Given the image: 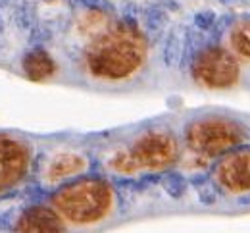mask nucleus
Returning <instances> with one entry per match:
<instances>
[{
	"instance_id": "9d476101",
	"label": "nucleus",
	"mask_w": 250,
	"mask_h": 233,
	"mask_svg": "<svg viewBox=\"0 0 250 233\" xmlns=\"http://www.w3.org/2000/svg\"><path fill=\"white\" fill-rule=\"evenodd\" d=\"M21 67L23 73L31 81H46L56 75L58 66L56 60L44 50V48H33L23 58H21Z\"/></svg>"
},
{
	"instance_id": "4468645a",
	"label": "nucleus",
	"mask_w": 250,
	"mask_h": 233,
	"mask_svg": "<svg viewBox=\"0 0 250 233\" xmlns=\"http://www.w3.org/2000/svg\"><path fill=\"white\" fill-rule=\"evenodd\" d=\"M108 168L112 169V171H116V173H122V175H131V173H135L139 168L135 164V160H133V156H131V152H129V147L127 148H118V150H114L112 154H110V158H108Z\"/></svg>"
},
{
	"instance_id": "f3484780",
	"label": "nucleus",
	"mask_w": 250,
	"mask_h": 233,
	"mask_svg": "<svg viewBox=\"0 0 250 233\" xmlns=\"http://www.w3.org/2000/svg\"><path fill=\"white\" fill-rule=\"evenodd\" d=\"M196 191H198V199L202 200L204 204H212L216 202V187L212 181H204V185H198L196 183Z\"/></svg>"
},
{
	"instance_id": "39448f33",
	"label": "nucleus",
	"mask_w": 250,
	"mask_h": 233,
	"mask_svg": "<svg viewBox=\"0 0 250 233\" xmlns=\"http://www.w3.org/2000/svg\"><path fill=\"white\" fill-rule=\"evenodd\" d=\"M129 152L139 169L169 171L181 158V143L169 129L154 127L137 135Z\"/></svg>"
},
{
	"instance_id": "0eeeda50",
	"label": "nucleus",
	"mask_w": 250,
	"mask_h": 233,
	"mask_svg": "<svg viewBox=\"0 0 250 233\" xmlns=\"http://www.w3.org/2000/svg\"><path fill=\"white\" fill-rule=\"evenodd\" d=\"M31 150L25 141L0 135V193L16 187L27 177Z\"/></svg>"
},
{
	"instance_id": "6e6552de",
	"label": "nucleus",
	"mask_w": 250,
	"mask_h": 233,
	"mask_svg": "<svg viewBox=\"0 0 250 233\" xmlns=\"http://www.w3.org/2000/svg\"><path fill=\"white\" fill-rule=\"evenodd\" d=\"M14 233H65V226L52 206L33 204L18 216Z\"/></svg>"
},
{
	"instance_id": "2eb2a0df",
	"label": "nucleus",
	"mask_w": 250,
	"mask_h": 233,
	"mask_svg": "<svg viewBox=\"0 0 250 233\" xmlns=\"http://www.w3.org/2000/svg\"><path fill=\"white\" fill-rule=\"evenodd\" d=\"M162 187L171 199H181L187 191V179L177 171H166L162 177Z\"/></svg>"
},
{
	"instance_id": "dca6fc26",
	"label": "nucleus",
	"mask_w": 250,
	"mask_h": 233,
	"mask_svg": "<svg viewBox=\"0 0 250 233\" xmlns=\"http://www.w3.org/2000/svg\"><path fill=\"white\" fill-rule=\"evenodd\" d=\"M216 21H218V16H216V12H212V10H204V12H198V14L194 16V20H192V25H194V29H196V31H202V33H206V31L214 29Z\"/></svg>"
},
{
	"instance_id": "ddd939ff",
	"label": "nucleus",
	"mask_w": 250,
	"mask_h": 233,
	"mask_svg": "<svg viewBox=\"0 0 250 233\" xmlns=\"http://www.w3.org/2000/svg\"><path fill=\"white\" fill-rule=\"evenodd\" d=\"M143 20H145V31L150 37H160L164 33V29L167 27V21H169V14L164 6H158L152 4L146 8V12L143 14Z\"/></svg>"
},
{
	"instance_id": "9b49d317",
	"label": "nucleus",
	"mask_w": 250,
	"mask_h": 233,
	"mask_svg": "<svg viewBox=\"0 0 250 233\" xmlns=\"http://www.w3.org/2000/svg\"><path fill=\"white\" fill-rule=\"evenodd\" d=\"M229 52L243 62H250V18L239 20L229 27Z\"/></svg>"
},
{
	"instance_id": "6ab92c4d",
	"label": "nucleus",
	"mask_w": 250,
	"mask_h": 233,
	"mask_svg": "<svg viewBox=\"0 0 250 233\" xmlns=\"http://www.w3.org/2000/svg\"><path fill=\"white\" fill-rule=\"evenodd\" d=\"M221 2H223V4H235L237 0H221Z\"/></svg>"
},
{
	"instance_id": "20e7f679",
	"label": "nucleus",
	"mask_w": 250,
	"mask_h": 233,
	"mask_svg": "<svg viewBox=\"0 0 250 233\" xmlns=\"http://www.w3.org/2000/svg\"><path fill=\"white\" fill-rule=\"evenodd\" d=\"M192 81L208 91L233 89L241 79L239 60L219 44H206L198 48L190 60Z\"/></svg>"
},
{
	"instance_id": "f03ea898",
	"label": "nucleus",
	"mask_w": 250,
	"mask_h": 233,
	"mask_svg": "<svg viewBox=\"0 0 250 233\" xmlns=\"http://www.w3.org/2000/svg\"><path fill=\"white\" fill-rule=\"evenodd\" d=\"M116 191L102 177H77L63 183L50 197V204L71 226H94L116 210Z\"/></svg>"
},
{
	"instance_id": "f8f14e48",
	"label": "nucleus",
	"mask_w": 250,
	"mask_h": 233,
	"mask_svg": "<svg viewBox=\"0 0 250 233\" xmlns=\"http://www.w3.org/2000/svg\"><path fill=\"white\" fill-rule=\"evenodd\" d=\"M188 44V35L179 31H171L164 41V48H162V60L166 67H173L183 56V50Z\"/></svg>"
},
{
	"instance_id": "7ed1b4c3",
	"label": "nucleus",
	"mask_w": 250,
	"mask_h": 233,
	"mask_svg": "<svg viewBox=\"0 0 250 233\" xmlns=\"http://www.w3.org/2000/svg\"><path fill=\"white\" fill-rule=\"evenodd\" d=\"M249 139L247 126L225 112H200L190 118L183 129V141L188 152L210 160L243 147Z\"/></svg>"
},
{
	"instance_id": "1a4fd4ad",
	"label": "nucleus",
	"mask_w": 250,
	"mask_h": 233,
	"mask_svg": "<svg viewBox=\"0 0 250 233\" xmlns=\"http://www.w3.org/2000/svg\"><path fill=\"white\" fill-rule=\"evenodd\" d=\"M87 164H89V160L81 152H62V154L50 158V162L46 164V169H44V177L50 183L63 181V179L75 177L81 171H85Z\"/></svg>"
},
{
	"instance_id": "a211bd4d",
	"label": "nucleus",
	"mask_w": 250,
	"mask_h": 233,
	"mask_svg": "<svg viewBox=\"0 0 250 233\" xmlns=\"http://www.w3.org/2000/svg\"><path fill=\"white\" fill-rule=\"evenodd\" d=\"M81 6H85V8H89V10H102L104 8V0H77Z\"/></svg>"
},
{
	"instance_id": "423d86ee",
	"label": "nucleus",
	"mask_w": 250,
	"mask_h": 233,
	"mask_svg": "<svg viewBox=\"0 0 250 233\" xmlns=\"http://www.w3.org/2000/svg\"><path fill=\"white\" fill-rule=\"evenodd\" d=\"M214 187L227 197L250 195V147H237L221 154L212 169Z\"/></svg>"
},
{
	"instance_id": "f257e3e1",
	"label": "nucleus",
	"mask_w": 250,
	"mask_h": 233,
	"mask_svg": "<svg viewBox=\"0 0 250 233\" xmlns=\"http://www.w3.org/2000/svg\"><path fill=\"white\" fill-rule=\"evenodd\" d=\"M146 60V42L133 21L122 20L100 33L85 50V69L94 79L124 81Z\"/></svg>"
}]
</instances>
